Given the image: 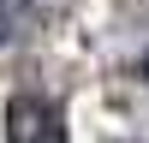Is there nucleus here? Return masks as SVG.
<instances>
[{
  "label": "nucleus",
  "mask_w": 149,
  "mask_h": 143,
  "mask_svg": "<svg viewBox=\"0 0 149 143\" xmlns=\"http://www.w3.org/2000/svg\"><path fill=\"white\" fill-rule=\"evenodd\" d=\"M6 143H66V113L48 95H12L6 101Z\"/></svg>",
  "instance_id": "f257e3e1"
},
{
  "label": "nucleus",
  "mask_w": 149,
  "mask_h": 143,
  "mask_svg": "<svg viewBox=\"0 0 149 143\" xmlns=\"http://www.w3.org/2000/svg\"><path fill=\"white\" fill-rule=\"evenodd\" d=\"M18 24H24V0H0V42H12Z\"/></svg>",
  "instance_id": "f03ea898"
}]
</instances>
